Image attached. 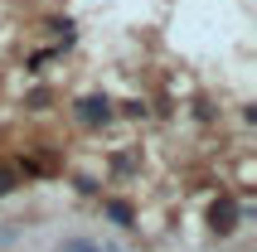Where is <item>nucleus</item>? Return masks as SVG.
Listing matches in <instances>:
<instances>
[{
    "label": "nucleus",
    "mask_w": 257,
    "mask_h": 252,
    "mask_svg": "<svg viewBox=\"0 0 257 252\" xmlns=\"http://www.w3.org/2000/svg\"><path fill=\"white\" fill-rule=\"evenodd\" d=\"M209 228H214V233H233V228H238V204H233V199H218L214 209H209Z\"/></svg>",
    "instance_id": "obj_1"
},
{
    "label": "nucleus",
    "mask_w": 257,
    "mask_h": 252,
    "mask_svg": "<svg viewBox=\"0 0 257 252\" xmlns=\"http://www.w3.org/2000/svg\"><path fill=\"white\" fill-rule=\"evenodd\" d=\"M107 116H112V102L107 97H83L78 102V121L83 126H97V121H107Z\"/></svg>",
    "instance_id": "obj_2"
},
{
    "label": "nucleus",
    "mask_w": 257,
    "mask_h": 252,
    "mask_svg": "<svg viewBox=\"0 0 257 252\" xmlns=\"http://www.w3.org/2000/svg\"><path fill=\"white\" fill-rule=\"evenodd\" d=\"M58 252H112V247H97V242H87V238H68Z\"/></svg>",
    "instance_id": "obj_3"
},
{
    "label": "nucleus",
    "mask_w": 257,
    "mask_h": 252,
    "mask_svg": "<svg viewBox=\"0 0 257 252\" xmlns=\"http://www.w3.org/2000/svg\"><path fill=\"white\" fill-rule=\"evenodd\" d=\"M107 213H112V218H116L121 228H131V209L121 204V199H112V204H107Z\"/></svg>",
    "instance_id": "obj_4"
},
{
    "label": "nucleus",
    "mask_w": 257,
    "mask_h": 252,
    "mask_svg": "<svg viewBox=\"0 0 257 252\" xmlns=\"http://www.w3.org/2000/svg\"><path fill=\"white\" fill-rule=\"evenodd\" d=\"M10 189H15V175H10L5 165H0V194H10Z\"/></svg>",
    "instance_id": "obj_5"
}]
</instances>
